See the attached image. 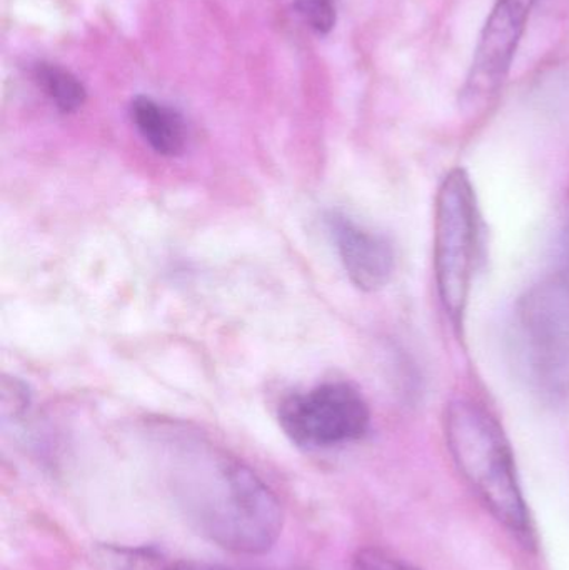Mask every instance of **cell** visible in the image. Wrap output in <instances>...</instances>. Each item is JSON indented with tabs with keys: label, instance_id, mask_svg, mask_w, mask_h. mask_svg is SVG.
I'll return each mask as SVG.
<instances>
[{
	"label": "cell",
	"instance_id": "1",
	"mask_svg": "<svg viewBox=\"0 0 569 570\" xmlns=\"http://www.w3.org/2000/svg\"><path fill=\"white\" fill-rule=\"evenodd\" d=\"M190 528L226 551L269 552L283 532V505L273 489L243 462L217 458L194 465L174 482Z\"/></svg>",
	"mask_w": 569,
	"mask_h": 570
},
{
	"label": "cell",
	"instance_id": "12",
	"mask_svg": "<svg viewBox=\"0 0 569 570\" xmlns=\"http://www.w3.org/2000/svg\"><path fill=\"white\" fill-rule=\"evenodd\" d=\"M164 570H229L224 568H217V566L203 564V562H187L180 561L176 564L169 566Z\"/></svg>",
	"mask_w": 569,
	"mask_h": 570
},
{
	"label": "cell",
	"instance_id": "11",
	"mask_svg": "<svg viewBox=\"0 0 569 570\" xmlns=\"http://www.w3.org/2000/svg\"><path fill=\"white\" fill-rule=\"evenodd\" d=\"M351 570H420L376 548H364L354 556Z\"/></svg>",
	"mask_w": 569,
	"mask_h": 570
},
{
	"label": "cell",
	"instance_id": "9",
	"mask_svg": "<svg viewBox=\"0 0 569 570\" xmlns=\"http://www.w3.org/2000/svg\"><path fill=\"white\" fill-rule=\"evenodd\" d=\"M32 76L39 89L59 112L73 114L86 104V87L63 67L39 62L33 67Z\"/></svg>",
	"mask_w": 569,
	"mask_h": 570
},
{
	"label": "cell",
	"instance_id": "10",
	"mask_svg": "<svg viewBox=\"0 0 569 570\" xmlns=\"http://www.w3.org/2000/svg\"><path fill=\"white\" fill-rule=\"evenodd\" d=\"M294 10L320 36H327L336 26L337 0H294Z\"/></svg>",
	"mask_w": 569,
	"mask_h": 570
},
{
	"label": "cell",
	"instance_id": "13",
	"mask_svg": "<svg viewBox=\"0 0 569 570\" xmlns=\"http://www.w3.org/2000/svg\"><path fill=\"white\" fill-rule=\"evenodd\" d=\"M560 0H537V3H543V6H553V3H558Z\"/></svg>",
	"mask_w": 569,
	"mask_h": 570
},
{
	"label": "cell",
	"instance_id": "3",
	"mask_svg": "<svg viewBox=\"0 0 569 570\" xmlns=\"http://www.w3.org/2000/svg\"><path fill=\"white\" fill-rule=\"evenodd\" d=\"M511 344L528 391L548 407L569 404V271L531 285L514 307Z\"/></svg>",
	"mask_w": 569,
	"mask_h": 570
},
{
	"label": "cell",
	"instance_id": "2",
	"mask_svg": "<svg viewBox=\"0 0 569 570\" xmlns=\"http://www.w3.org/2000/svg\"><path fill=\"white\" fill-rule=\"evenodd\" d=\"M448 451L471 491L494 519L534 551L537 528L524 501L513 449L498 419L477 402L458 399L444 411Z\"/></svg>",
	"mask_w": 569,
	"mask_h": 570
},
{
	"label": "cell",
	"instance_id": "8",
	"mask_svg": "<svg viewBox=\"0 0 569 570\" xmlns=\"http://www.w3.org/2000/svg\"><path fill=\"white\" fill-rule=\"evenodd\" d=\"M130 117L150 149L167 157L183 153L187 142L186 124L173 107L164 106L150 97L139 96L130 104Z\"/></svg>",
	"mask_w": 569,
	"mask_h": 570
},
{
	"label": "cell",
	"instance_id": "4",
	"mask_svg": "<svg viewBox=\"0 0 569 570\" xmlns=\"http://www.w3.org/2000/svg\"><path fill=\"white\" fill-rule=\"evenodd\" d=\"M480 213L467 170L441 180L434 203V277L441 307L454 327H463L477 266Z\"/></svg>",
	"mask_w": 569,
	"mask_h": 570
},
{
	"label": "cell",
	"instance_id": "6",
	"mask_svg": "<svg viewBox=\"0 0 569 570\" xmlns=\"http://www.w3.org/2000/svg\"><path fill=\"white\" fill-rule=\"evenodd\" d=\"M537 0H497L481 30L460 106L470 116L484 112L503 89Z\"/></svg>",
	"mask_w": 569,
	"mask_h": 570
},
{
	"label": "cell",
	"instance_id": "7",
	"mask_svg": "<svg viewBox=\"0 0 569 570\" xmlns=\"http://www.w3.org/2000/svg\"><path fill=\"white\" fill-rule=\"evenodd\" d=\"M327 229L351 283L364 292L386 287L396 269L393 244L340 213L326 217Z\"/></svg>",
	"mask_w": 569,
	"mask_h": 570
},
{
	"label": "cell",
	"instance_id": "5",
	"mask_svg": "<svg viewBox=\"0 0 569 570\" xmlns=\"http://www.w3.org/2000/svg\"><path fill=\"white\" fill-rule=\"evenodd\" d=\"M284 434L304 449H327L360 441L370 431L363 395L346 382H327L306 394L290 395L279 407Z\"/></svg>",
	"mask_w": 569,
	"mask_h": 570
}]
</instances>
